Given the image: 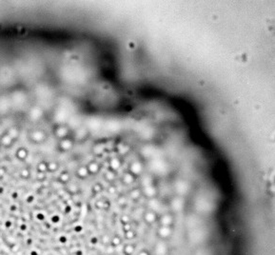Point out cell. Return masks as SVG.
<instances>
[{"label":"cell","mask_w":275,"mask_h":255,"mask_svg":"<svg viewBox=\"0 0 275 255\" xmlns=\"http://www.w3.org/2000/svg\"><path fill=\"white\" fill-rule=\"evenodd\" d=\"M46 171H47V164L39 163L37 165V172H39V173H44Z\"/></svg>","instance_id":"20"},{"label":"cell","mask_w":275,"mask_h":255,"mask_svg":"<svg viewBox=\"0 0 275 255\" xmlns=\"http://www.w3.org/2000/svg\"><path fill=\"white\" fill-rule=\"evenodd\" d=\"M137 247L134 243L129 242L122 245V252L124 255H135Z\"/></svg>","instance_id":"8"},{"label":"cell","mask_w":275,"mask_h":255,"mask_svg":"<svg viewBox=\"0 0 275 255\" xmlns=\"http://www.w3.org/2000/svg\"><path fill=\"white\" fill-rule=\"evenodd\" d=\"M16 157L21 161H24L25 159H27V157H28V152H27V150L24 149H20L16 152Z\"/></svg>","instance_id":"16"},{"label":"cell","mask_w":275,"mask_h":255,"mask_svg":"<svg viewBox=\"0 0 275 255\" xmlns=\"http://www.w3.org/2000/svg\"><path fill=\"white\" fill-rule=\"evenodd\" d=\"M97 239L96 238H93V239H90V243H97L98 241H96Z\"/></svg>","instance_id":"24"},{"label":"cell","mask_w":275,"mask_h":255,"mask_svg":"<svg viewBox=\"0 0 275 255\" xmlns=\"http://www.w3.org/2000/svg\"><path fill=\"white\" fill-rule=\"evenodd\" d=\"M71 148V142H69V141H63L62 143H61V149L63 150H70Z\"/></svg>","instance_id":"21"},{"label":"cell","mask_w":275,"mask_h":255,"mask_svg":"<svg viewBox=\"0 0 275 255\" xmlns=\"http://www.w3.org/2000/svg\"><path fill=\"white\" fill-rule=\"evenodd\" d=\"M158 226H174L175 224V217L172 213L165 212L159 215L158 218Z\"/></svg>","instance_id":"2"},{"label":"cell","mask_w":275,"mask_h":255,"mask_svg":"<svg viewBox=\"0 0 275 255\" xmlns=\"http://www.w3.org/2000/svg\"><path fill=\"white\" fill-rule=\"evenodd\" d=\"M60 242L65 243V242H66V238H65V237H60Z\"/></svg>","instance_id":"25"},{"label":"cell","mask_w":275,"mask_h":255,"mask_svg":"<svg viewBox=\"0 0 275 255\" xmlns=\"http://www.w3.org/2000/svg\"><path fill=\"white\" fill-rule=\"evenodd\" d=\"M158 218H159V214L155 211H152V209H148L143 214V221L149 226L157 223Z\"/></svg>","instance_id":"4"},{"label":"cell","mask_w":275,"mask_h":255,"mask_svg":"<svg viewBox=\"0 0 275 255\" xmlns=\"http://www.w3.org/2000/svg\"><path fill=\"white\" fill-rule=\"evenodd\" d=\"M75 173H76L77 177L80 178V179H85V178H87V177L90 175L89 170H88V169H87V166H86V167H84V166L79 167V168L76 169Z\"/></svg>","instance_id":"13"},{"label":"cell","mask_w":275,"mask_h":255,"mask_svg":"<svg viewBox=\"0 0 275 255\" xmlns=\"http://www.w3.org/2000/svg\"><path fill=\"white\" fill-rule=\"evenodd\" d=\"M109 245L113 248H119L123 245V238L119 234H114L113 237L109 238Z\"/></svg>","instance_id":"10"},{"label":"cell","mask_w":275,"mask_h":255,"mask_svg":"<svg viewBox=\"0 0 275 255\" xmlns=\"http://www.w3.org/2000/svg\"><path fill=\"white\" fill-rule=\"evenodd\" d=\"M59 179H60V182H62V183H68V182L70 181V174L68 173V172H62V173L60 174L59 176Z\"/></svg>","instance_id":"19"},{"label":"cell","mask_w":275,"mask_h":255,"mask_svg":"<svg viewBox=\"0 0 275 255\" xmlns=\"http://www.w3.org/2000/svg\"><path fill=\"white\" fill-rule=\"evenodd\" d=\"M170 207L174 212H180L184 208V200H183L180 196L175 197L171 200Z\"/></svg>","instance_id":"7"},{"label":"cell","mask_w":275,"mask_h":255,"mask_svg":"<svg viewBox=\"0 0 275 255\" xmlns=\"http://www.w3.org/2000/svg\"><path fill=\"white\" fill-rule=\"evenodd\" d=\"M105 179L107 180V181H109V182H113L114 179H115V172L114 171H113V170H111V169H109L108 171H106V173H105Z\"/></svg>","instance_id":"17"},{"label":"cell","mask_w":275,"mask_h":255,"mask_svg":"<svg viewBox=\"0 0 275 255\" xmlns=\"http://www.w3.org/2000/svg\"><path fill=\"white\" fill-rule=\"evenodd\" d=\"M141 190H142V194H144L148 198H154L157 195V189L154 186H152L151 183L145 184L143 189H141Z\"/></svg>","instance_id":"6"},{"label":"cell","mask_w":275,"mask_h":255,"mask_svg":"<svg viewBox=\"0 0 275 255\" xmlns=\"http://www.w3.org/2000/svg\"><path fill=\"white\" fill-rule=\"evenodd\" d=\"M152 255H169V245L168 242L158 240L154 245L153 250L151 251Z\"/></svg>","instance_id":"3"},{"label":"cell","mask_w":275,"mask_h":255,"mask_svg":"<svg viewBox=\"0 0 275 255\" xmlns=\"http://www.w3.org/2000/svg\"><path fill=\"white\" fill-rule=\"evenodd\" d=\"M129 196L132 200H138L142 196V190L140 188H132L129 192Z\"/></svg>","instance_id":"15"},{"label":"cell","mask_w":275,"mask_h":255,"mask_svg":"<svg viewBox=\"0 0 275 255\" xmlns=\"http://www.w3.org/2000/svg\"><path fill=\"white\" fill-rule=\"evenodd\" d=\"M156 237L158 240L168 242L173 235V226H158L156 231Z\"/></svg>","instance_id":"1"},{"label":"cell","mask_w":275,"mask_h":255,"mask_svg":"<svg viewBox=\"0 0 275 255\" xmlns=\"http://www.w3.org/2000/svg\"><path fill=\"white\" fill-rule=\"evenodd\" d=\"M58 164L56 162H50L47 164V170L48 171H51V172H53L58 169Z\"/></svg>","instance_id":"18"},{"label":"cell","mask_w":275,"mask_h":255,"mask_svg":"<svg viewBox=\"0 0 275 255\" xmlns=\"http://www.w3.org/2000/svg\"><path fill=\"white\" fill-rule=\"evenodd\" d=\"M76 254H77V255H82V251H80V250H79V251H77V252H76Z\"/></svg>","instance_id":"26"},{"label":"cell","mask_w":275,"mask_h":255,"mask_svg":"<svg viewBox=\"0 0 275 255\" xmlns=\"http://www.w3.org/2000/svg\"><path fill=\"white\" fill-rule=\"evenodd\" d=\"M121 165H122V163H121L120 160H119V158L114 157L109 161V169L116 172L119 169L121 168Z\"/></svg>","instance_id":"12"},{"label":"cell","mask_w":275,"mask_h":255,"mask_svg":"<svg viewBox=\"0 0 275 255\" xmlns=\"http://www.w3.org/2000/svg\"><path fill=\"white\" fill-rule=\"evenodd\" d=\"M121 181L122 183L126 186H131L134 183L135 181V176L133 174H132L131 172L128 170V171H125L123 175H122V178H121Z\"/></svg>","instance_id":"9"},{"label":"cell","mask_w":275,"mask_h":255,"mask_svg":"<svg viewBox=\"0 0 275 255\" xmlns=\"http://www.w3.org/2000/svg\"><path fill=\"white\" fill-rule=\"evenodd\" d=\"M87 169L90 174H96L100 170V165L97 162H90L87 166Z\"/></svg>","instance_id":"14"},{"label":"cell","mask_w":275,"mask_h":255,"mask_svg":"<svg viewBox=\"0 0 275 255\" xmlns=\"http://www.w3.org/2000/svg\"><path fill=\"white\" fill-rule=\"evenodd\" d=\"M124 230V238L128 241H132V240H134L136 238L137 236V232L135 231L134 229H132V227H129V229H126V230Z\"/></svg>","instance_id":"11"},{"label":"cell","mask_w":275,"mask_h":255,"mask_svg":"<svg viewBox=\"0 0 275 255\" xmlns=\"http://www.w3.org/2000/svg\"><path fill=\"white\" fill-rule=\"evenodd\" d=\"M135 255H152V253H151V251L149 250V249H140V250L137 251V252L135 253Z\"/></svg>","instance_id":"22"},{"label":"cell","mask_w":275,"mask_h":255,"mask_svg":"<svg viewBox=\"0 0 275 255\" xmlns=\"http://www.w3.org/2000/svg\"><path fill=\"white\" fill-rule=\"evenodd\" d=\"M143 170H144V166L139 161H134L129 166V171L135 177L141 175L143 173Z\"/></svg>","instance_id":"5"},{"label":"cell","mask_w":275,"mask_h":255,"mask_svg":"<svg viewBox=\"0 0 275 255\" xmlns=\"http://www.w3.org/2000/svg\"><path fill=\"white\" fill-rule=\"evenodd\" d=\"M121 223H122V226H126V225H129L131 224V219L129 216L127 215H123L121 217Z\"/></svg>","instance_id":"23"}]
</instances>
